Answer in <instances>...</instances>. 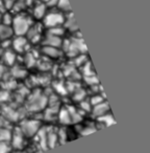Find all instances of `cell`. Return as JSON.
<instances>
[{"instance_id": "ffe728a7", "label": "cell", "mask_w": 150, "mask_h": 153, "mask_svg": "<svg viewBox=\"0 0 150 153\" xmlns=\"http://www.w3.org/2000/svg\"><path fill=\"white\" fill-rule=\"evenodd\" d=\"M97 120H98V123L102 124L104 127H108V126H110V125H113V124H115V119L110 112L106 113V114L102 115V117H97Z\"/></svg>"}, {"instance_id": "484cf974", "label": "cell", "mask_w": 150, "mask_h": 153, "mask_svg": "<svg viewBox=\"0 0 150 153\" xmlns=\"http://www.w3.org/2000/svg\"><path fill=\"white\" fill-rule=\"evenodd\" d=\"M13 21H14V16L12 15L10 12H5V13L2 14V17H1V24L12 26Z\"/></svg>"}, {"instance_id": "9c48e42d", "label": "cell", "mask_w": 150, "mask_h": 153, "mask_svg": "<svg viewBox=\"0 0 150 153\" xmlns=\"http://www.w3.org/2000/svg\"><path fill=\"white\" fill-rule=\"evenodd\" d=\"M61 44H63V39L56 36H52V35L47 34L45 36V38L43 39V46H50V47L61 48Z\"/></svg>"}, {"instance_id": "4fadbf2b", "label": "cell", "mask_w": 150, "mask_h": 153, "mask_svg": "<svg viewBox=\"0 0 150 153\" xmlns=\"http://www.w3.org/2000/svg\"><path fill=\"white\" fill-rule=\"evenodd\" d=\"M57 121L61 124V125H70L72 123L71 117H70L69 111H68L67 107L66 108H61L57 113Z\"/></svg>"}, {"instance_id": "3957f363", "label": "cell", "mask_w": 150, "mask_h": 153, "mask_svg": "<svg viewBox=\"0 0 150 153\" xmlns=\"http://www.w3.org/2000/svg\"><path fill=\"white\" fill-rule=\"evenodd\" d=\"M64 21H65V14L59 12V10L56 11L52 10L50 12H47L46 15L43 18V24L47 28L63 25Z\"/></svg>"}, {"instance_id": "e0dca14e", "label": "cell", "mask_w": 150, "mask_h": 153, "mask_svg": "<svg viewBox=\"0 0 150 153\" xmlns=\"http://www.w3.org/2000/svg\"><path fill=\"white\" fill-rule=\"evenodd\" d=\"M2 59H3V62H4L7 66L14 65L16 62V53L13 51H11V49H7L5 53H3Z\"/></svg>"}, {"instance_id": "cb8c5ba5", "label": "cell", "mask_w": 150, "mask_h": 153, "mask_svg": "<svg viewBox=\"0 0 150 153\" xmlns=\"http://www.w3.org/2000/svg\"><path fill=\"white\" fill-rule=\"evenodd\" d=\"M89 101H90V103H91L92 107L96 106V105L100 104V103H102V102L105 101V96H104V94H100V92L99 94H95L94 96H92L91 98L89 99Z\"/></svg>"}, {"instance_id": "1f68e13d", "label": "cell", "mask_w": 150, "mask_h": 153, "mask_svg": "<svg viewBox=\"0 0 150 153\" xmlns=\"http://www.w3.org/2000/svg\"><path fill=\"white\" fill-rule=\"evenodd\" d=\"M96 130H97V128L96 127H92V126H86V127H83V129H81L80 131V134L81 135H88V134H91L92 132H95Z\"/></svg>"}, {"instance_id": "ba28073f", "label": "cell", "mask_w": 150, "mask_h": 153, "mask_svg": "<svg viewBox=\"0 0 150 153\" xmlns=\"http://www.w3.org/2000/svg\"><path fill=\"white\" fill-rule=\"evenodd\" d=\"M63 26H64V28H65V30H70V32L73 33V34H75V33H78V30H79L78 25H77L75 18L73 17V14H72V12H71V13H68L67 17H65V21H64Z\"/></svg>"}, {"instance_id": "44dd1931", "label": "cell", "mask_w": 150, "mask_h": 153, "mask_svg": "<svg viewBox=\"0 0 150 153\" xmlns=\"http://www.w3.org/2000/svg\"><path fill=\"white\" fill-rule=\"evenodd\" d=\"M56 7L59 12H61L64 14L71 13V7H70L69 0H59Z\"/></svg>"}, {"instance_id": "f1b7e54d", "label": "cell", "mask_w": 150, "mask_h": 153, "mask_svg": "<svg viewBox=\"0 0 150 153\" xmlns=\"http://www.w3.org/2000/svg\"><path fill=\"white\" fill-rule=\"evenodd\" d=\"M24 63L26 64L27 67H31L36 64V58L32 53H27L25 56V59H24Z\"/></svg>"}, {"instance_id": "ac0fdd59", "label": "cell", "mask_w": 150, "mask_h": 153, "mask_svg": "<svg viewBox=\"0 0 150 153\" xmlns=\"http://www.w3.org/2000/svg\"><path fill=\"white\" fill-rule=\"evenodd\" d=\"M67 109L69 111L72 123H79L83 120V117H81V114L79 113V111L76 108H74L73 106H67Z\"/></svg>"}, {"instance_id": "8992f818", "label": "cell", "mask_w": 150, "mask_h": 153, "mask_svg": "<svg viewBox=\"0 0 150 153\" xmlns=\"http://www.w3.org/2000/svg\"><path fill=\"white\" fill-rule=\"evenodd\" d=\"M26 39L28 41H30L31 43H38L41 41V38H42V30H41V27L39 26V24H32L29 27V30L26 33Z\"/></svg>"}, {"instance_id": "4316f807", "label": "cell", "mask_w": 150, "mask_h": 153, "mask_svg": "<svg viewBox=\"0 0 150 153\" xmlns=\"http://www.w3.org/2000/svg\"><path fill=\"white\" fill-rule=\"evenodd\" d=\"M86 96H87L86 90L80 87L73 92V99L76 101V102H81V101H83L86 99Z\"/></svg>"}, {"instance_id": "52a82bcc", "label": "cell", "mask_w": 150, "mask_h": 153, "mask_svg": "<svg viewBox=\"0 0 150 153\" xmlns=\"http://www.w3.org/2000/svg\"><path fill=\"white\" fill-rule=\"evenodd\" d=\"M24 137H25V136L23 135L21 130L18 128V129H16V131L12 132V137L10 142H11L12 146H13L14 148L20 150V149H22V147H23V145H24Z\"/></svg>"}, {"instance_id": "d6a6232c", "label": "cell", "mask_w": 150, "mask_h": 153, "mask_svg": "<svg viewBox=\"0 0 150 153\" xmlns=\"http://www.w3.org/2000/svg\"><path fill=\"white\" fill-rule=\"evenodd\" d=\"M10 146L9 143H0V153H9Z\"/></svg>"}, {"instance_id": "8d00e7d4", "label": "cell", "mask_w": 150, "mask_h": 153, "mask_svg": "<svg viewBox=\"0 0 150 153\" xmlns=\"http://www.w3.org/2000/svg\"><path fill=\"white\" fill-rule=\"evenodd\" d=\"M1 53H2V51H1V47H0V55H1Z\"/></svg>"}, {"instance_id": "d590c367", "label": "cell", "mask_w": 150, "mask_h": 153, "mask_svg": "<svg viewBox=\"0 0 150 153\" xmlns=\"http://www.w3.org/2000/svg\"><path fill=\"white\" fill-rule=\"evenodd\" d=\"M40 1H41V2H43V3H45V4H46L48 0H40Z\"/></svg>"}, {"instance_id": "d6986e66", "label": "cell", "mask_w": 150, "mask_h": 153, "mask_svg": "<svg viewBox=\"0 0 150 153\" xmlns=\"http://www.w3.org/2000/svg\"><path fill=\"white\" fill-rule=\"evenodd\" d=\"M36 135L39 136V144H40L41 149L45 150L47 148V130L45 128H42L39 130Z\"/></svg>"}, {"instance_id": "8fae6325", "label": "cell", "mask_w": 150, "mask_h": 153, "mask_svg": "<svg viewBox=\"0 0 150 153\" xmlns=\"http://www.w3.org/2000/svg\"><path fill=\"white\" fill-rule=\"evenodd\" d=\"M41 51H42L43 55L48 58V59H59L61 56V51H63L61 48L50 46H43Z\"/></svg>"}, {"instance_id": "7c38bea8", "label": "cell", "mask_w": 150, "mask_h": 153, "mask_svg": "<svg viewBox=\"0 0 150 153\" xmlns=\"http://www.w3.org/2000/svg\"><path fill=\"white\" fill-rule=\"evenodd\" d=\"M47 13V5L43 2H38L34 5L32 7V16H34L36 19L40 20V19H43L44 16L46 15Z\"/></svg>"}, {"instance_id": "6da1fadb", "label": "cell", "mask_w": 150, "mask_h": 153, "mask_svg": "<svg viewBox=\"0 0 150 153\" xmlns=\"http://www.w3.org/2000/svg\"><path fill=\"white\" fill-rule=\"evenodd\" d=\"M47 104H48V98L45 94H41L40 91H36L30 94V97L28 98L26 108L30 112L38 113L43 110L47 106Z\"/></svg>"}, {"instance_id": "603a6c76", "label": "cell", "mask_w": 150, "mask_h": 153, "mask_svg": "<svg viewBox=\"0 0 150 153\" xmlns=\"http://www.w3.org/2000/svg\"><path fill=\"white\" fill-rule=\"evenodd\" d=\"M65 28H64L63 25H59V26H54V27H51V28H48V32L47 34L49 35H52V36H56V37H59L61 38V36H64L65 34Z\"/></svg>"}, {"instance_id": "9a60e30c", "label": "cell", "mask_w": 150, "mask_h": 153, "mask_svg": "<svg viewBox=\"0 0 150 153\" xmlns=\"http://www.w3.org/2000/svg\"><path fill=\"white\" fill-rule=\"evenodd\" d=\"M59 144V137H57V131H53L52 129L47 131V147L54 148Z\"/></svg>"}, {"instance_id": "277c9868", "label": "cell", "mask_w": 150, "mask_h": 153, "mask_svg": "<svg viewBox=\"0 0 150 153\" xmlns=\"http://www.w3.org/2000/svg\"><path fill=\"white\" fill-rule=\"evenodd\" d=\"M19 129L21 130V132L25 137H32L41 129V122L37 119L24 120L20 124Z\"/></svg>"}, {"instance_id": "4dcf8cb0", "label": "cell", "mask_w": 150, "mask_h": 153, "mask_svg": "<svg viewBox=\"0 0 150 153\" xmlns=\"http://www.w3.org/2000/svg\"><path fill=\"white\" fill-rule=\"evenodd\" d=\"M85 81L87 82L89 85H98L99 84V81H98L97 76L96 74H93V76H85Z\"/></svg>"}, {"instance_id": "5bb4252c", "label": "cell", "mask_w": 150, "mask_h": 153, "mask_svg": "<svg viewBox=\"0 0 150 153\" xmlns=\"http://www.w3.org/2000/svg\"><path fill=\"white\" fill-rule=\"evenodd\" d=\"M13 35L14 32L12 26L3 25V24L0 23V40L1 41L10 40L13 37Z\"/></svg>"}, {"instance_id": "7402d4cb", "label": "cell", "mask_w": 150, "mask_h": 153, "mask_svg": "<svg viewBox=\"0 0 150 153\" xmlns=\"http://www.w3.org/2000/svg\"><path fill=\"white\" fill-rule=\"evenodd\" d=\"M12 137V131L5 127L0 128V143H10Z\"/></svg>"}, {"instance_id": "7a4b0ae2", "label": "cell", "mask_w": 150, "mask_h": 153, "mask_svg": "<svg viewBox=\"0 0 150 153\" xmlns=\"http://www.w3.org/2000/svg\"><path fill=\"white\" fill-rule=\"evenodd\" d=\"M31 25V18L24 15V14H19L16 17H14L12 28H13L14 35H16V36H25Z\"/></svg>"}, {"instance_id": "2e32d148", "label": "cell", "mask_w": 150, "mask_h": 153, "mask_svg": "<svg viewBox=\"0 0 150 153\" xmlns=\"http://www.w3.org/2000/svg\"><path fill=\"white\" fill-rule=\"evenodd\" d=\"M34 2V0H15V4H14L13 11L15 12H22L23 10H25L26 7H30Z\"/></svg>"}, {"instance_id": "836d02e7", "label": "cell", "mask_w": 150, "mask_h": 153, "mask_svg": "<svg viewBox=\"0 0 150 153\" xmlns=\"http://www.w3.org/2000/svg\"><path fill=\"white\" fill-rule=\"evenodd\" d=\"M57 2H59V0H48L46 3L47 7H55L57 4Z\"/></svg>"}, {"instance_id": "d4e9b609", "label": "cell", "mask_w": 150, "mask_h": 153, "mask_svg": "<svg viewBox=\"0 0 150 153\" xmlns=\"http://www.w3.org/2000/svg\"><path fill=\"white\" fill-rule=\"evenodd\" d=\"M18 114L17 111H15L13 108H10V107H5L4 108V117L7 120H10V121H16L18 120Z\"/></svg>"}, {"instance_id": "e575fe53", "label": "cell", "mask_w": 150, "mask_h": 153, "mask_svg": "<svg viewBox=\"0 0 150 153\" xmlns=\"http://www.w3.org/2000/svg\"><path fill=\"white\" fill-rule=\"evenodd\" d=\"M5 9H4V4H3V0H0V14L5 13Z\"/></svg>"}, {"instance_id": "30bf717a", "label": "cell", "mask_w": 150, "mask_h": 153, "mask_svg": "<svg viewBox=\"0 0 150 153\" xmlns=\"http://www.w3.org/2000/svg\"><path fill=\"white\" fill-rule=\"evenodd\" d=\"M91 112L95 117H102V115L110 112V106H108V104L106 103V101H104V102L92 107Z\"/></svg>"}, {"instance_id": "f546056e", "label": "cell", "mask_w": 150, "mask_h": 153, "mask_svg": "<svg viewBox=\"0 0 150 153\" xmlns=\"http://www.w3.org/2000/svg\"><path fill=\"white\" fill-rule=\"evenodd\" d=\"M79 106H80V108L83 109L85 112H91L92 105H91V103H90V101L87 100V99H85L83 101L79 102Z\"/></svg>"}, {"instance_id": "83f0119b", "label": "cell", "mask_w": 150, "mask_h": 153, "mask_svg": "<svg viewBox=\"0 0 150 153\" xmlns=\"http://www.w3.org/2000/svg\"><path fill=\"white\" fill-rule=\"evenodd\" d=\"M12 74H13L15 78H18V79H21V78H24L26 76V71L24 68L20 67V66H15L12 70Z\"/></svg>"}, {"instance_id": "5b68a950", "label": "cell", "mask_w": 150, "mask_h": 153, "mask_svg": "<svg viewBox=\"0 0 150 153\" xmlns=\"http://www.w3.org/2000/svg\"><path fill=\"white\" fill-rule=\"evenodd\" d=\"M29 41L26 39L25 36H17L13 41H12V47L14 51L17 53H24L28 48Z\"/></svg>"}]
</instances>
